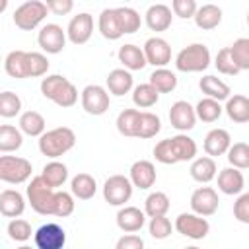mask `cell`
<instances>
[{
  "label": "cell",
  "instance_id": "cell-4",
  "mask_svg": "<svg viewBox=\"0 0 249 249\" xmlns=\"http://www.w3.org/2000/svg\"><path fill=\"white\" fill-rule=\"evenodd\" d=\"M210 64V51L202 43H193L181 49L175 56V68L179 72H202Z\"/></svg>",
  "mask_w": 249,
  "mask_h": 249
},
{
  "label": "cell",
  "instance_id": "cell-16",
  "mask_svg": "<svg viewBox=\"0 0 249 249\" xmlns=\"http://www.w3.org/2000/svg\"><path fill=\"white\" fill-rule=\"evenodd\" d=\"M99 31L109 41H117V39H121L124 35L117 8H107V10L101 12V16H99Z\"/></svg>",
  "mask_w": 249,
  "mask_h": 249
},
{
  "label": "cell",
  "instance_id": "cell-40",
  "mask_svg": "<svg viewBox=\"0 0 249 249\" xmlns=\"http://www.w3.org/2000/svg\"><path fill=\"white\" fill-rule=\"evenodd\" d=\"M228 161L235 169H247L249 167V144L245 142H235L228 150Z\"/></svg>",
  "mask_w": 249,
  "mask_h": 249
},
{
  "label": "cell",
  "instance_id": "cell-51",
  "mask_svg": "<svg viewBox=\"0 0 249 249\" xmlns=\"http://www.w3.org/2000/svg\"><path fill=\"white\" fill-rule=\"evenodd\" d=\"M171 8H173V14L183 18V19H189V18H195L198 6L195 0H173L171 2Z\"/></svg>",
  "mask_w": 249,
  "mask_h": 249
},
{
  "label": "cell",
  "instance_id": "cell-39",
  "mask_svg": "<svg viewBox=\"0 0 249 249\" xmlns=\"http://www.w3.org/2000/svg\"><path fill=\"white\" fill-rule=\"evenodd\" d=\"M41 177L54 189V187L64 185V181L68 179V169H66V165L60 163V161H49V163L43 167Z\"/></svg>",
  "mask_w": 249,
  "mask_h": 249
},
{
  "label": "cell",
  "instance_id": "cell-43",
  "mask_svg": "<svg viewBox=\"0 0 249 249\" xmlns=\"http://www.w3.org/2000/svg\"><path fill=\"white\" fill-rule=\"evenodd\" d=\"M21 111V99L12 91L0 93V115L4 119H12Z\"/></svg>",
  "mask_w": 249,
  "mask_h": 249
},
{
  "label": "cell",
  "instance_id": "cell-17",
  "mask_svg": "<svg viewBox=\"0 0 249 249\" xmlns=\"http://www.w3.org/2000/svg\"><path fill=\"white\" fill-rule=\"evenodd\" d=\"M144 222H146V212H142L136 206H124L117 212V226L126 233H134L142 230Z\"/></svg>",
  "mask_w": 249,
  "mask_h": 249
},
{
  "label": "cell",
  "instance_id": "cell-23",
  "mask_svg": "<svg viewBox=\"0 0 249 249\" xmlns=\"http://www.w3.org/2000/svg\"><path fill=\"white\" fill-rule=\"evenodd\" d=\"M4 70L8 76L21 80V78H29V66H27V53L25 51H12L8 53L6 60H4Z\"/></svg>",
  "mask_w": 249,
  "mask_h": 249
},
{
  "label": "cell",
  "instance_id": "cell-11",
  "mask_svg": "<svg viewBox=\"0 0 249 249\" xmlns=\"http://www.w3.org/2000/svg\"><path fill=\"white\" fill-rule=\"evenodd\" d=\"M37 43H39V47H41L45 53L56 54V53H60V51L64 49V45H66V33L62 31L60 25H56V23H47V25L41 27V31H39V35H37Z\"/></svg>",
  "mask_w": 249,
  "mask_h": 249
},
{
  "label": "cell",
  "instance_id": "cell-53",
  "mask_svg": "<svg viewBox=\"0 0 249 249\" xmlns=\"http://www.w3.org/2000/svg\"><path fill=\"white\" fill-rule=\"evenodd\" d=\"M115 249H144V239H142L140 235L126 233V235L119 237Z\"/></svg>",
  "mask_w": 249,
  "mask_h": 249
},
{
  "label": "cell",
  "instance_id": "cell-37",
  "mask_svg": "<svg viewBox=\"0 0 249 249\" xmlns=\"http://www.w3.org/2000/svg\"><path fill=\"white\" fill-rule=\"evenodd\" d=\"M150 84L160 91V93H169L177 86V76L167 70V68H158L150 74Z\"/></svg>",
  "mask_w": 249,
  "mask_h": 249
},
{
  "label": "cell",
  "instance_id": "cell-56",
  "mask_svg": "<svg viewBox=\"0 0 249 249\" xmlns=\"http://www.w3.org/2000/svg\"><path fill=\"white\" fill-rule=\"evenodd\" d=\"M185 249H198V247H195V245H191V247H185Z\"/></svg>",
  "mask_w": 249,
  "mask_h": 249
},
{
  "label": "cell",
  "instance_id": "cell-6",
  "mask_svg": "<svg viewBox=\"0 0 249 249\" xmlns=\"http://www.w3.org/2000/svg\"><path fill=\"white\" fill-rule=\"evenodd\" d=\"M31 161L18 156H2L0 158V179L4 183H23L31 177Z\"/></svg>",
  "mask_w": 249,
  "mask_h": 249
},
{
  "label": "cell",
  "instance_id": "cell-26",
  "mask_svg": "<svg viewBox=\"0 0 249 249\" xmlns=\"http://www.w3.org/2000/svg\"><path fill=\"white\" fill-rule=\"evenodd\" d=\"M107 88L113 95L121 97L132 89V74L124 68H115L107 76Z\"/></svg>",
  "mask_w": 249,
  "mask_h": 249
},
{
  "label": "cell",
  "instance_id": "cell-18",
  "mask_svg": "<svg viewBox=\"0 0 249 249\" xmlns=\"http://www.w3.org/2000/svg\"><path fill=\"white\" fill-rule=\"evenodd\" d=\"M130 181L138 189H150L156 183V167L148 160H138L130 167Z\"/></svg>",
  "mask_w": 249,
  "mask_h": 249
},
{
  "label": "cell",
  "instance_id": "cell-50",
  "mask_svg": "<svg viewBox=\"0 0 249 249\" xmlns=\"http://www.w3.org/2000/svg\"><path fill=\"white\" fill-rule=\"evenodd\" d=\"M74 212V198L70 193H64V191H58L56 193V206H54V216H60V218H66Z\"/></svg>",
  "mask_w": 249,
  "mask_h": 249
},
{
  "label": "cell",
  "instance_id": "cell-44",
  "mask_svg": "<svg viewBox=\"0 0 249 249\" xmlns=\"http://www.w3.org/2000/svg\"><path fill=\"white\" fill-rule=\"evenodd\" d=\"M119 12V18H121V25H123V31L124 33H134L140 29V16L134 8H128V6H123V8H117Z\"/></svg>",
  "mask_w": 249,
  "mask_h": 249
},
{
  "label": "cell",
  "instance_id": "cell-42",
  "mask_svg": "<svg viewBox=\"0 0 249 249\" xmlns=\"http://www.w3.org/2000/svg\"><path fill=\"white\" fill-rule=\"evenodd\" d=\"M231 58L239 70H249V39L241 37L230 47Z\"/></svg>",
  "mask_w": 249,
  "mask_h": 249
},
{
  "label": "cell",
  "instance_id": "cell-33",
  "mask_svg": "<svg viewBox=\"0 0 249 249\" xmlns=\"http://www.w3.org/2000/svg\"><path fill=\"white\" fill-rule=\"evenodd\" d=\"M45 119L41 113L37 111H25L21 117H19V128L21 132H25L27 136H43L45 134Z\"/></svg>",
  "mask_w": 249,
  "mask_h": 249
},
{
  "label": "cell",
  "instance_id": "cell-27",
  "mask_svg": "<svg viewBox=\"0 0 249 249\" xmlns=\"http://www.w3.org/2000/svg\"><path fill=\"white\" fill-rule=\"evenodd\" d=\"M169 144H171V150H173V156H175L177 163L179 161H189L196 156V142L187 134L171 136Z\"/></svg>",
  "mask_w": 249,
  "mask_h": 249
},
{
  "label": "cell",
  "instance_id": "cell-8",
  "mask_svg": "<svg viewBox=\"0 0 249 249\" xmlns=\"http://www.w3.org/2000/svg\"><path fill=\"white\" fill-rule=\"evenodd\" d=\"M175 230L189 237V239H204L210 231V224L206 218L198 216V214H191V212H183L175 218Z\"/></svg>",
  "mask_w": 249,
  "mask_h": 249
},
{
  "label": "cell",
  "instance_id": "cell-1",
  "mask_svg": "<svg viewBox=\"0 0 249 249\" xmlns=\"http://www.w3.org/2000/svg\"><path fill=\"white\" fill-rule=\"evenodd\" d=\"M41 93L51 99L53 103H56L58 107H72L76 101H78V89L76 86L60 76V74H53V76H47L43 78L41 82Z\"/></svg>",
  "mask_w": 249,
  "mask_h": 249
},
{
  "label": "cell",
  "instance_id": "cell-46",
  "mask_svg": "<svg viewBox=\"0 0 249 249\" xmlns=\"http://www.w3.org/2000/svg\"><path fill=\"white\" fill-rule=\"evenodd\" d=\"M8 235L14 241H27L31 237V226H29V222L27 220H21V218H14L8 224Z\"/></svg>",
  "mask_w": 249,
  "mask_h": 249
},
{
  "label": "cell",
  "instance_id": "cell-29",
  "mask_svg": "<svg viewBox=\"0 0 249 249\" xmlns=\"http://www.w3.org/2000/svg\"><path fill=\"white\" fill-rule=\"evenodd\" d=\"M224 111L228 113V117L233 121V123H249V97L245 95H231L228 101H226V107Z\"/></svg>",
  "mask_w": 249,
  "mask_h": 249
},
{
  "label": "cell",
  "instance_id": "cell-20",
  "mask_svg": "<svg viewBox=\"0 0 249 249\" xmlns=\"http://www.w3.org/2000/svg\"><path fill=\"white\" fill-rule=\"evenodd\" d=\"M25 210V200L21 196V193L14 191V189H4L0 193V212L6 218H18L21 216Z\"/></svg>",
  "mask_w": 249,
  "mask_h": 249
},
{
  "label": "cell",
  "instance_id": "cell-32",
  "mask_svg": "<svg viewBox=\"0 0 249 249\" xmlns=\"http://www.w3.org/2000/svg\"><path fill=\"white\" fill-rule=\"evenodd\" d=\"M70 187H72V195H74L76 198H80V200H89V198L95 195V191H97L95 179H93L89 173H78V175L72 179Z\"/></svg>",
  "mask_w": 249,
  "mask_h": 249
},
{
  "label": "cell",
  "instance_id": "cell-31",
  "mask_svg": "<svg viewBox=\"0 0 249 249\" xmlns=\"http://www.w3.org/2000/svg\"><path fill=\"white\" fill-rule=\"evenodd\" d=\"M140 111L138 109H124L117 117V130L123 136H138V124H140Z\"/></svg>",
  "mask_w": 249,
  "mask_h": 249
},
{
  "label": "cell",
  "instance_id": "cell-21",
  "mask_svg": "<svg viewBox=\"0 0 249 249\" xmlns=\"http://www.w3.org/2000/svg\"><path fill=\"white\" fill-rule=\"evenodd\" d=\"M171 8L165 4H152L146 12V25L152 31H165L171 25Z\"/></svg>",
  "mask_w": 249,
  "mask_h": 249
},
{
  "label": "cell",
  "instance_id": "cell-48",
  "mask_svg": "<svg viewBox=\"0 0 249 249\" xmlns=\"http://www.w3.org/2000/svg\"><path fill=\"white\" fill-rule=\"evenodd\" d=\"M27 66H29V78H37V76L47 74L49 60L41 53H27Z\"/></svg>",
  "mask_w": 249,
  "mask_h": 249
},
{
  "label": "cell",
  "instance_id": "cell-25",
  "mask_svg": "<svg viewBox=\"0 0 249 249\" xmlns=\"http://www.w3.org/2000/svg\"><path fill=\"white\" fill-rule=\"evenodd\" d=\"M220 21H222V10H220V6H216V4H204V6H200V8L196 10V14H195V23H196V27H198V29H204V31L218 27Z\"/></svg>",
  "mask_w": 249,
  "mask_h": 249
},
{
  "label": "cell",
  "instance_id": "cell-12",
  "mask_svg": "<svg viewBox=\"0 0 249 249\" xmlns=\"http://www.w3.org/2000/svg\"><path fill=\"white\" fill-rule=\"evenodd\" d=\"M218 193L212 187H198L191 195V208L198 216H212L218 210Z\"/></svg>",
  "mask_w": 249,
  "mask_h": 249
},
{
  "label": "cell",
  "instance_id": "cell-13",
  "mask_svg": "<svg viewBox=\"0 0 249 249\" xmlns=\"http://www.w3.org/2000/svg\"><path fill=\"white\" fill-rule=\"evenodd\" d=\"M169 123H171L173 128H177L181 132L191 130L195 126V123H196V111H195V107L191 103L183 101V99L175 101L171 105V109H169Z\"/></svg>",
  "mask_w": 249,
  "mask_h": 249
},
{
  "label": "cell",
  "instance_id": "cell-2",
  "mask_svg": "<svg viewBox=\"0 0 249 249\" xmlns=\"http://www.w3.org/2000/svg\"><path fill=\"white\" fill-rule=\"evenodd\" d=\"M76 144V134L68 126H56L53 130H47L39 138V150L47 158H60L68 150H72Z\"/></svg>",
  "mask_w": 249,
  "mask_h": 249
},
{
  "label": "cell",
  "instance_id": "cell-54",
  "mask_svg": "<svg viewBox=\"0 0 249 249\" xmlns=\"http://www.w3.org/2000/svg\"><path fill=\"white\" fill-rule=\"evenodd\" d=\"M45 4H47V8H49L53 14H56V16H64V14H68V12L74 8V2H72V0H47Z\"/></svg>",
  "mask_w": 249,
  "mask_h": 249
},
{
  "label": "cell",
  "instance_id": "cell-28",
  "mask_svg": "<svg viewBox=\"0 0 249 249\" xmlns=\"http://www.w3.org/2000/svg\"><path fill=\"white\" fill-rule=\"evenodd\" d=\"M119 60L123 62V66L126 70H142L148 64V60L144 56V51L136 45H130V43L123 45L119 49Z\"/></svg>",
  "mask_w": 249,
  "mask_h": 249
},
{
  "label": "cell",
  "instance_id": "cell-35",
  "mask_svg": "<svg viewBox=\"0 0 249 249\" xmlns=\"http://www.w3.org/2000/svg\"><path fill=\"white\" fill-rule=\"evenodd\" d=\"M160 99V91L148 82V84H140L134 88L132 91V101L136 107H142V109H148L152 105H156Z\"/></svg>",
  "mask_w": 249,
  "mask_h": 249
},
{
  "label": "cell",
  "instance_id": "cell-47",
  "mask_svg": "<svg viewBox=\"0 0 249 249\" xmlns=\"http://www.w3.org/2000/svg\"><path fill=\"white\" fill-rule=\"evenodd\" d=\"M148 230H150V235H152L154 239H165V237L171 235V230H173V228H171L169 218L158 216V218H150Z\"/></svg>",
  "mask_w": 249,
  "mask_h": 249
},
{
  "label": "cell",
  "instance_id": "cell-38",
  "mask_svg": "<svg viewBox=\"0 0 249 249\" xmlns=\"http://www.w3.org/2000/svg\"><path fill=\"white\" fill-rule=\"evenodd\" d=\"M23 144V136L21 132L12 126V124H2L0 126V152H14L18 148H21Z\"/></svg>",
  "mask_w": 249,
  "mask_h": 249
},
{
  "label": "cell",
  "instance_id": "cell-36",
  "mask_svg": "<svg viewBox=\"0 0 249 249\" xmlns=\"http://www.w3.org/2000/svg\"><path fill=\"white\" fill-rule=\"evenodd\" d=\"M195 111H196V119H200L202 123H214V121L220 119L224 107L220 105V101L210 99V97H204V99H200L196 103Z\"/></svg>",
  "mask_w": 249,
  "mask_h": 249
},
{
  "label": "cell",
  "instance_id": "cell-24",
  "mask_svg": "<svg viewBox=\"0 0 249 249\" xmlns=\"http://www.w3.org/2000/svg\"><path fill=\"white\" fill-rule=\"evenodd\" d=\"M198 86H200L202 93L210 99H216V101H228L230 99V93H231L230 86L216 76H202Z\"/></svg>",
  "mask_w": 249,
  "mask_h": 249
},
{
  "label": "cell",
  "instance_id": "cell-41",
  "mask_svg": "<svg viewBox=\"0 0 249 249\" xmlns=\"http://www.w3.org/2000/svg\"><path fill=\"white\" fill-rule=\"evenodd\" d=\"M160 128H161L160 117L154 115V113L144 111L140 115V124H138V136L136 138H152V136H156L160 132Z\"/></svg>",
  "mask_w": 249,
  "mask_h": 249
},
{
  "label": "cell",
  "instance_id": "cell-34",
  "mask_svg": "<svg viewBox=\"0 0 249 249\" xmlns=\"http://www.w3.org/2000/svg\"><path fill=\"white\" fill-rule=\"evenodd\" d=\"M169 198L165 193L161 191H156V193H150L144 200V212L146 216L150 218H158V216H165L167 210H169Z\"/></svg>",
  "mask_w": 249,
  "mask_h": 249
},
{
  "label": "cell",
  "instance_id": "cell-5",
  "mask_svg": "<svg viewBox=\"0 0 249 249\" xmlns=\"http://www.w3.org/2000/svg\"><path fill=\"white\" fill-rule=\"evenodd\" d=\"M47 4L41 0H27L21 6L16 8L14 12V23L23 29V31H31L35 29L47 16Z\"/></svg>",
  "mask_w": 249,
  "mask_h": 249
},
{
  "label": "cell",
  "instance_id": "cell-30",
  "mask_svg": "<svg viewBox=\"0 0 249 249\" xmlns=\"http://www.w3.org/2000/svg\"><path fill=\"white\" fill-rule=\"evenodd\" d=\"M216 161L208 156H202V158H196L193 163H191V177L198 183H210L214 177H216Z\"/></svg>",
  "mask_w": 249,
  "mask_h": 249
},
{
  "label": "cell",
  "instance_id": "cell-7",
  "mask_svg": "<svg viewBox=\"0 0 249 249\" xmlns=\"http://www.w3.org/2000/svg\"><path fill=\"white\" fill-rule=\"evenodd\" d=\"M132 181L124 175H111L103 185V198L111 206H123L132 196Z\"/></svg>",
  "mask_w": 249,
  "mask_h": 249
},
{
  "label": "cell",
  "instance_id": "cell-3",
  "mask_svg": "<svg viewBox=\"0 0 249 249\" xmlns=\"http://www.w3.org/2000/svg\"><path fill=\"white\" fill-rule=\"evenodd\" d=\"M27 198L31 208L37 214L43 216H54V206H56V193L53 191V187L41 177H33L31 183L27 185Z\"/></svg>",
  "mask_w": 249,
  "mask_h": 249
},
{
  "label": "cell",
  "instance_id": "cell-22",
  "mask_svg": "<svg viewBox=\"0 0 249 249\" xmlns=\"http://www.w3.org/2000/svg\"><path fill=\"white\" fill-rule=\"evenodd\" d=\"M243 185H245V179L241 171L235 167H226L218 173V189L224 195H239L243 191Z\"/></svg>",
  "mask_w": 249,
  "mask_h": 249
},
{
  "label": "cell",
  "instance_id": "cell-19",
  "mask_svg": "<svg viewBox=\"0 0 249 249\" xmlns=\"http://www.w3.org/2000/svg\"><path fill=\"white\" fill-rule=\"evenodd\" d=\"M231 146V136L224 128H212L204 138V152L208 156H222L228 154Z\"/></svg>",
  "mask_w": 249,
  "mask_h": 249
},
{
  "label": "cell",
  "instance_id": "cell-45",
  "mask_svg": "<svg viewBox=\"0 0 249 249\" xmlns=\"http://www.w3.org/2000/svg\"><path fill=\"white\" fill-rule=\"evenodd\" d=\"M214 64H216L218 72H222V74H226V76H235V74L239 72V68L235 66V62H233V58H231L230 47H224V49L218 51Z\"/></svg>",
  "mask_w": 249,
  "mask_h": 249
},
{
  "label": "cell",
  "instance_id": "cell-15",
  "mask_svg": "<svg viewBox=\"0 0 249 249\" xmlns=\"http://www.w3.org/2000/svg\"><path fill=\"white\" fill-rule=\"evenodd\" d=\"M142 51H144V56H146L148 64H154V66L163 68L171 60V47L161 37H150L144 43V49Z\"/></svg>",
  "mask_w": 249,
  "mask_h": 249
},
{
  "label": "cell",
  "instance_id": "cell-55",
  "mask_svg": "<svg viewBox=\"0 0 249 249\" xmlns=\"http://www.w3.org/2000/svg\"><path fill=\"white\" fill-rule=\"evenodd\" d=\"M18 249H31V247H27V245H21V247H18Z\"/></svg>",
  "mask_w": 249,
  "mask_h": 249
},
{
  "label": "cell",
  "instance_id": "cell-14",
  "mask_svg": "<svg viewBox=\"0 0 249 249\" xmlns=\"http://www.w3.org/2000/svg\"><path fill=\"white\" fill-rule=\"evenodd\" d=\"M91 33H93V18L88 12H82V14L74 16L68 23V29H66V35H68L70 43H74V45L88 43Z\"/></svg>",
  "mask_w": 249,
  "mask_h": 249
},
{
  "label": "cell",
  "instance_id": "cell-49",
  "mask_svg": "<svg viewBox=\"0 0 249 249\" xmlns=\"http://www.w3.org/2000/svg\"><path fill=\"white\" fill-rule=\"evenodd\" d=\"M154 158L160 161V163H165V165H173L177 163L175 156H173V150H171V144H169V138L165 140H160L154 148Z\"/></svg>",
  "mask_w": 249,
  "mask_h": 249
},
{
  "label": "cell",
  "instance_id": "cell-9",
  "mask_svg": "<svg viewBox=\"0 0 249 249\" xmlns=\"http://www.w3.org/2000/svg\"><path fill=\"white\" fill-rule=\"evenodd\" d=\"M82 107L89 115H103L109 109V93L105 88L91 84L82 89Z\"/></svg>",
  "mask_w": 249,
  "mask_h": 249
},
{
  "label": "cell",
  "instance_id": "cell-57",
  "mask_svg": "<svg viewBox=\"0 0 249 249\" xmlns=\"http://www.w3.org/2000/svg\"><path fill=\"white\" fill-rule=\"evenodd\" d=\"M247 23H249V14H247Z\"/></svg>",
  "mask_w": 249,
  "mask_h": 249
},
{
  "label": "cell",
  "instance_id": "cell-52",
  "mask_svg": "<svg viewBox=\"0 0 249 249\" xmlns=\"http://www.w3.org/2000/svg\"><path fill=\"white\" fill-rule=\"evenodd\" d=\"M233 218L241 224H249V193L239 195L233 204Z\"/></svg>",
  "mask_w": 249,
  "mask_h": 249
},
{
  "label": "cell",
  "instance_id": "cell-10",
  "mask_svg": "<svg viewBox=\"0 0 249 249\" xmlns=\"http://www.w3.org/2000/svg\"><path fill=\"white\" fill-rule=\"evenodd\" d=\"M35 247L37 249H62L66 243V233L64 230L51 222V224H43L37 231H35Z\"/></svg>",
  "mask_w": 249,
  "mask_h": 249
}]
</instances>
